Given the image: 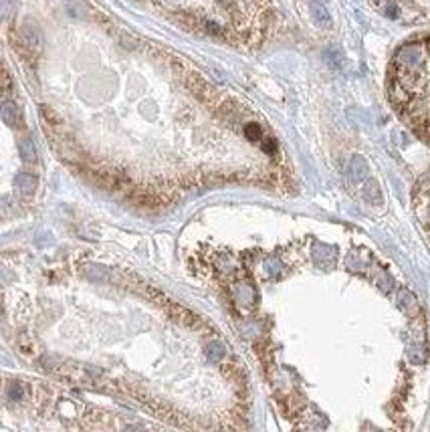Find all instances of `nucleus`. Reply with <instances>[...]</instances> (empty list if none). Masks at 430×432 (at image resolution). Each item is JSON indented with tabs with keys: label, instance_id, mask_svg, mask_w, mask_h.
<instances>
[{
	"label": "nucleus",
	"instance_id": "6e6552de",
	"mask_svg": "<svg viewBox=\"0 0 430 432\" xmlns=\"http://www.w3.org/2000/svg\"><path fill=\"white\" fill-rule=\"evenodd\" d=\"M224 354H226V348H224L222 343L212 341V343L208 345V358H210V362H218V360H222V358H224Z\"/></svg>",
	"mask_w": 430,
	"mask_h": 432
},
{
	"label": "nucleus",
	"instance_id": "0eeeda50",
	"mask_svg": "<svg viewBox=\"0 0 430 432\" xmlns=\"http://www.w3.org/2000/svg\"><path fill=\"white\" fill-rule=\"evenodd\" d=\"M2 119H4L6 125H14L16 119H18V109H16V105L4 103V105H2Z\"/></svg>",
	"mask_w": 430,
	"mask_h": 432
},
{
	"label": "nucleus",
	"instance_id": "f257e3e1",
	"mask_svg": "<svg viewBox=\"0 0 430 432\" xmlns=\"http://www.w3.org/2000/svg\"><path fill=\"white\" fill-rule=\"evenodd\" d=\"M430 83V59L426 40L412 42L400 49L396 57V83L394 91H406L416 85Z\"/></svg>",
	"mask_w": 430,
	"mask_h": 432
},
{
	"label": "nucleus",
	"instance_id": "1a4fd4ad",
	"mask_svg": "<svg viewBox=\"0 0 430 432\" xmlns=\"http://www.w3.org/2000/svg\"><path fill=\"white\" fill-rule=\"evenodd\" d=\"M366 190H368V192H366V198H368L370 202H374V204H380V202H382V196H380V192H378V184H376V182H370Z\"/></svg>",
	"mask_w": 430,
	"mask_h": 432
},
{
	"label": "nucleus",
	"instance_id": "9d476101",
	"mask_svg": "<svg viewBox=\"0 0 430 432\" xmlns=\"http://www.w3.org/2000/svg\"><path fill=\"white\" fill-rule=\"evenodd\" d=\"M22 396V388H20V384H10V388H8V398L10 400H18Z\"/></svg>",
	"mask_w": 430,
	"mask_h": 432
},
{
	"label": "nucleus",
	"instance_id": "9b49d317",
	"mask_svg": "<svg viewBox=\"0 0 430 432\" xmlns=\"http://www.w3.org/2000/svg\"><path fill=\"white\" fill-rule=\"evenodd\" d=\"M246 136H248L250 140H259V138H261V129H259V125H254V123H252V125H248V127H246Z\"/></svg>",
	"mask_w": 430,
	"mask_h": 432
},
{
	"label": "nucleus",
	"instance_id": "7ed1b4c3",
	"mask_svg": "<svg viewBox=\"0 0 430 432\" xmlns=\"http://www.w3.org/2000/svg\"><path fill=\"white\" fill-rule=\"evenodd\" d=\"M14 186H16V190L20 192V194H32L34 192V188H36V178L32 176V174H28V172H20V174H16V178H14Z\"/></svg>",
	"mask_w": 430,
	"mask_h": 432
},
{
	"label": "nucleus",
	"instance_id": "f03ea898",
	"mask_svg": "<svg viewBox=\"0 0 430 432\" xmlns=\"http://www.w3.org/2000/svg\"><path fill=\"white\" fill-rule=\"evenodd\" d=\"M348 174L354 182H360L368 176V162L362 158V156H354L348 164Z\"/></svg>",
	"mask_w": 430,
	"mask_h": 432
},
{
	"label": "nucleus",
	"instance_id": "39448f33",
	"mask_svg": "<svg viewBox=\"0 0 430 432\" xmlns=\"http://www.w3.org/2000/svg\"><path fill=\"white\" fill-rule=\"evenodd\" d=\"M323 55H325V61H327V65H329V67L339 69V67L343 65V53H341L337 47H327Z\"/></svg>",
	"mask_w": 430,
	"mask_h": 432
},
{
	"label": "nucleus",
	"instance_id": "20e7f679",
	"mask_svg": "<svg viewBox=\"0 0 430 432\" xmlns=\"http://www.w3.org/2000/svg\"><path fill=\"white\" fill-rule=\"evenodd\" d=\"M311 16H313V20H315L319 26H323V28H329V26H331V16H329V12H327V8H325L323 4L313 2V4H311Z\"/></svg>",
	"mask_w": 430,
	"mask_h": 432
},
{
	"label": "nucleus",
	"instance_id": "423d86ee",
	"mask_svg": "<svg viewBox=\"0 0 430 432\" xmlns=\"http://www.w3.org/2000/svg\"><path fill=\"white\" fill-rule=\"evenodd\" d=\"M18 152H20V158L24 162H34L36 160V150H34V144L30 140H22L18 144Z\"/></svg>",
	"mask_w": 430,
	"mask_h": 432
}]
</instances>
